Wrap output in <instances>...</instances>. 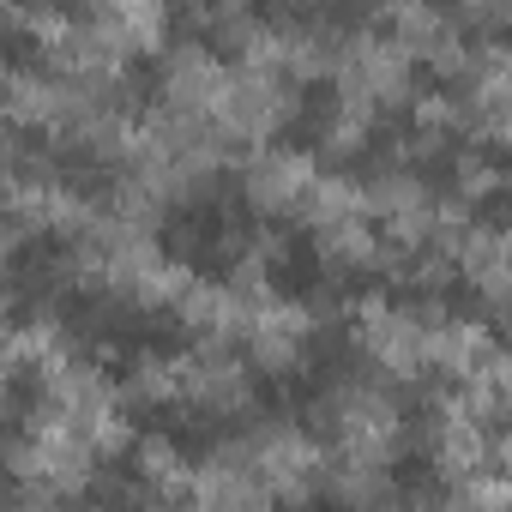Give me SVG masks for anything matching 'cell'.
Returning <instances> with one entry per match:
<instances>
[{"label":"cell","mask_w":512,"mask_h":512,"mask_svg":"<svg viewBox=\"0 0 512 512\" xmlns=\"http://www.w3.org/2000/svg\"><path fill=\"white\" fill-rule=\"evenodd\" d=\"M416 175H422V187L452 193V181H458V157H452V151H434V157H422V163H416Z\"/></svg>","instance_id":"obj_9"},{"label":"cell","mask_w":512,"mask_h":512,"mask_svg":"<svg viewBox=\"0 0 512 512\" xmlns=\"http://www.w3.org/2000/svg\"><path fill=\"white\" fill-rule=\"evenodd\" d=\"M434 302L452 314V320H464V326H482L494 308H488V290L476 284V278H446L440 290H434Z\"/></svg>","instance_id":"obj_6"},{"label":"cell","mask_w":512,"mask_h":512,"mask_svg":"<svg viewBox=\"0 0 512 512\" xmlns=\"http://www.w3.org/2000/svg\"><path fill=\"white\" fill-rule=\"evenodd\" d=\"M169 446H175V458H187V464H199V458H211V446L223 440V422L211 416V410H193V404H175V422H169V434H163Z\"/></svg>","instance_id":"obj_4"},{"label":"cell","mask_w":512,"mask_h":512,"mask_svg":"<svg viewBox=\"0 0 512 512\" xmlns=\"http://www.w3.org/2000/svg\"><path fill=\"white\" fill-rule=\"evenodd\" d=\"M326 127L332 121H320V115H302V109H290L278 127H272V145L278 151H296V157H308L314 145H326Z\"/></svg>","instance_id":"obj_7"},{"label":"cell","mask_w":512,"mask_h":512,"mask_svg":"<svg viewBox=\"0 0 512 512\" xmlns=\"http://www.w3.org/2000/svg\"><path fill=\"white\" fill-rule=\"evenodd\" d=\"M163 79H169V61L157 55V49H133L127 61H121V91L133 97V103H157L163 97Z\"/></svg>","instance_id":"obj_5"},{"label":"cell","mask_w":512,"mask_h":512,"mask_svg":"<svg viewBox=\"0 0 512 512\" xmlns=\"http://www.w3.org/2000/svg\"><path fill=\"white\" fill-rule=\"evenodd\" d=\"M386 482H392V500L404 512H440L446 494H452V482H446V470H440V458L428 446H404L386 464Z\"/></svg>","instance_id":"obj_2"},{"label":"cell","mask_w":512,"mask_h":512,"mask_svg":"<svg viewBox=\"0 0 512 512\" xmlns=\"http://www.w3.org/2000/svg\"><path fill=\"white\" fill-rule=\"evenodd\" d=\"M410 85H416V91H452L446 67H434V61H410Z\"/></svg>","instance_id":"obj_10"},{"label":"cell","mask_w":512,"mask_h":512,"mask_svg":"<svg viewBox=\"0 0 512 512\" xmlns=\"http://www.w3.org/2000/svg\"><path fill=\"white\" fill-rule=\"evenodd\" d=\"M31 410H37V380H31V374L19 368V374L7 380V434H19Z\"/></svg>","instance_id":"obj_8"},{"label":"cell","mask_w":512,"mask_h":512,"mask_svg":"<svg viewBox=\"0 0 512 512\" xmlns=\"http://www.w3.org/2000/svg\"><path fill=\"white\" fill-rule=\"evenodd\" d=\"M266 284L284 302H314L326 290V253L314 247V235H302V229L284 235V247L266 260Z\"/></svg>","instance_id":"obj_1"},{"label":"cell","mask_w":512,"mask_h":512,"mask_svg":"<svg viewBox=\"0 0 512 512\" xmlns=\"http://www.w3.org/2000/svg\"><path fill=\"white\" fill-rule=\"evenodd\" d=\"M55 175H61V187L73 193V199H115V169L97 157V151H85V145H67V151H55Z\"/></svg>","instance_id":"obj_3"}]
</instances>
